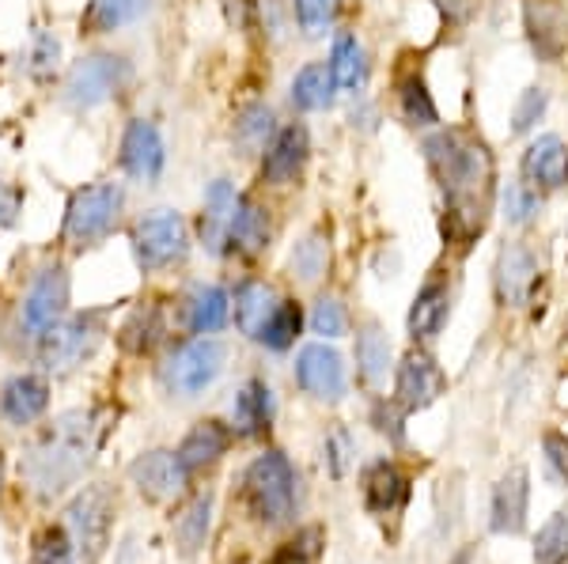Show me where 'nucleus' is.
Returning a JSON list of instances; mask_svg holds the SVG:
<instances>
[{
  "mask_svg": "<svg viewBox=\"0 0 568 564\" xmlns=\"http://www.w3.org/2000/svg\"><path fill=\"white\" fill-rule=\"evenodd\" d=\"M20 208H23L20 186H12V182L0 178V227H12L16 221H20Z\"/></svg>",
  "mask_w": 568,
  "mask_h": 564,
  "instance_id": "nucleus-47",
  "label": "nucleus"
},
{
  "mask_svg": "<svg viewBox=\"0 0 568 564\" xmlns=\"http://www.w3.org/2000/svg\"><path fill=\"white\" fill-rule=\"evenodd\" d=\"M227 443H232V435H227L224 424H220V421H201L197 429L182 440V448L175 454H179V462L186 466V474H190V470H201V466H209V462H216L220 454L227 451Z\"/></svg>",
  "mask_w": 568,
  "mask_h": 564,
  "instance_id": "nucleus-26",
  "label": "nucleus"
},
{
  "mask_svg": "<svg viewBox=\"0 0 568 564\" xmlns=\"http://www.w3.org/2000/svg\"><path fill=\"white\" fill-rule=\"evenodd\" d=\"M546 106H549V91L546 88H527L524 95H519V103H516V117H511V130H516V133L535 130V122L546 114Z\"/></svg>",
  "mask_w": 568,
  "mask_h": 564,
  "instance_id": "nucleus-44",
  "label": "nucleus"
},
{
  "mask_svg": "<svg viewBox=\"0 0 568 564\" xmlns=\"http://www.w3.org/2000/svg\"><path fill=\"white\" fill-rule=\"evenodd\" d=\"M209 512H213V500L209 496H197L194 504L182 512V520H179V539H182V550L186 553H194L201 542H205V534H209Z\"/></svg>",
  "mask_w": 568,
  "mask_h": 564,
  "instance_id": "nucleus-39",
  "label": "nucleus"
},
{
  "mask_svg": "<svg viewBox=\"0 0 568 564\" xmlns=\"http://www.w3.org/2000/svg\"><path fill=\"white\" fill-rule=\"evenodd\" d=\"M527 481H530L527 470H511L493 489V531L497 534H519L527 526V500H530Z\"/></svg>",
  "mask_w": 568,
  "mask_h": 564,
  "instance_id": "nucleus-18",
  "label": "nucleus"
},
{
  "mask_svg": "<svg viewBox=\"0 0 568 564\" xmlns=\"http://www.w3.org/2000/svg\"><path fill=\"white\" fill-rule=\"evenodd\" d=\"M99 451V421L95 413L69 409L50 424L42 435H34L23 451V478L42 500L61 496L65 489L84 478Z\"/></svg>",
  "mask_w": 568,
  "mask_h": 564,
  "instance_id": "nucleus-2",
  "label": "nucleus"
},
{
  "mask_svg": "<svg viewBox=\"0 0 568 564\" xmlns=\"http://www.w3.org/2000/svg\"><path fill=\"white\" fill-rule=\"evenodd\" d=\"M99 338H103V330H99L95 315H80V318H72V322H65V326H53L50 334H42L45 368H53V371L77 368L80 360L95 352Z\"/></svg>",
  "mask_w": 568,
  "mask_h": 564,
  "instance_id": "nucleus-9",
  "label": "nucleus"
},
{
  "mask_svg": "<svg viewBox=\"0 0 568 564\" xmlns=\"http://www.w3.org/2000/svg\"><path fill=\"white\" fill-rule=\"evenodd\" d=\"M542 451H546V462L557 478L568 481V440L561 432H546L542 435Z\"/></svg>",
  "mask_w": 568,
  "mask_h": 564,
  "instance_id": "nucleus-46",
  "label": "nucleus"
},
{
  "mask_svg": "<svg viewBox=\"0 0 568 564\" xmlns=\"http://www.w3.org/2000/svg\"><path fill=\"white\" fill-rule=\"evenodd\" d=\"M224 345L213 338H197L186 341L182 349L171 352V360L163 363V383H168L175 394H201L213 379L224 371Z\"/></svg>",
  "mask_w": 568,
  "mask_h": 564,
  "instance_id": "nucleus-6",
  "label": "nucleus"
},
{
  "mask_svg": "<svg viewBox=\"0 0 568 564\" xmlns=\"http://www.w3.org/2000/svg\"><path fill=\"white\" fill-rule=\"evenodd\" d=\"M300 326H304V311H300V304L296 299H284V304H277V311H273L270 322H265L258 341H265L270 349L281 352L300 338Z\"/></svg>",
  "mask_w": 568,
  "mask_h": 564,
  "instance_id": "nucleus-34",
  "label": "nucleus"
},
{
  "mask_svg": "<svg viewBox=\"0 0 568 564\" xmlns=\"http://www.w3.org/2000/svg\"><path fill=\"white\" fill-rule=\"evenodd\" d=\"M493 285H497L500 307H524L530 293L538 285V262L524 243H508L497 254V273H493Z\"/></svg>",
  "mask_w": 568,
  "mask_h": 564,
  "instance_id": "nucleus-13",
  "label": "nucleus"
},
{
  "mask_svg": "<svg viewBox=\"0 0 568 564\" xmlns=\"http://www.w3.org/2000/svg\"><path fill=\"white\" fill-rule=\"evenodd\" d=\"M273 311H277V296H273L270 285H262V280H243V285L235 288V322H240V330L246 338H262Z\"/></svg>",
  "mask_w": 568,
  "mask_h": 564,
  "instance_id": "nucleus-23",
  "label": "nucleus"
},
{
  "mask_svg": "<svg viewBox=\"0 0 568 564\" xmlns=\"http://www.w3.org/2000/svg\"><path fill=\"white\" fill-rule=\"evenodd\" d=\"M307 156H311V136H307V125L292 122L284 130L273 133V141L265 144L262 152V178L270 186H288L304 175L307 167Z\"/></svg>",
  "mask_w": 568,
  "mask_h": 564,
  "instance_id": "nucleus-11",
  "label": "nucleus"
},
{
  "mask_svg": "<svg viewBox=\"0 0 568 564\" xmlns=\"http://www.w3.org/2000/svg\"><path fill=\"white\" fill-rule=\"evenodd\" d=\"M133 481L149 500H175L186 485V466L171 451H149L133 462Z\"/></svg>",
  "mask_w": 568,
  "mask_h": 564,
  "instance_id": "nucleus-16",
  "label": "nucleus"
},
{
  "mask_svg": "<svg viewBox=\"0 0 568 564\" xmlns=\"http://www.w3.org/2000/svg\"><path fill=\"white\" fill-rule=\"evenodd\" d=\"M504 202V216H508V224H527L530 216L538 213V205H542V197H538L535 186H527V182H508L500 194Z\"/></svg>",
  "mask_w": 568,
  "mask_h": 564,
  "instance_id": "nucleus-38",
  "label": "nucleus"
},
{
  "mask_svg": "<svg viewBox=\"0 0 568 564\" xmlns=\"http://www.w3.org/2000/svg\"><path fill=\"white\" fill-rule=\"evenodd\" d=\"M243 496L251 504L254 520L277 526L288 523L296 512V470L281 451H265L246 466L243 474Z\"/></svg>",
  "mask_w": 568,
  "mask_h": 564,
  "instance_id": "nucleus-3",
  "label": "nucleus"
},
{
  "mask_svg": "<svg viewBox=\"0 0 568 564\" xmlns=\"http://www.w3.org/2000/svg\"><path fill=\"white\" fill-rule=\"evenodd\" d=\"M334 91L337 84L329 65H304L292 80V103H296V111H326V106H334Z\"/></svg>",
  "mask_w": 568,
  "mask_h": 564,
  "instance_id": "nucleus-30",
  "label": "nucleus"
},
{
  "mask_svg": "<svg viewBox=\"0 0 568 564\" xmlns=\"http://www.w3.org/2000/svg\"><path fill=\"white\" fill-rule=\"evenodd\" d=\"M58 53H61V45H58V39H53V34H39V39H34V72H39V76H45V72H50L53 65H58Z\"/></svg>",
  "mask_w": 568,
  "mask_h": 564,
  "instance_id": "nucleus-48",
  "label": "nucleus"
},
{
  "mask_svg": "<svg viewBox=\"0 0 568 564\" xmlns=\"http://www.w3.org/2000/svg\"><path fill=\"white\" fill-rule=\"evenodd\" d=\"M334 8H337V0H292L296 23L304 27V34H311V39L326 34V27L334 23Z\"/></svg>",
  "mask_w": 568,
  "mask_h": 564,
  "instance_id": "nucleus-41",
  "label": "nucleus"
},
{
  "mask_svg": "<svg viewBox=\"0 0 568 564\" xmlns=\"http://www.w3.org/2000/svg\"><path fill=\"white\" fill-rule=\"evenodd\" d=\"M144 8H149V0H91L84 8V16H80V31L110 34V31H118V27L141 20Z\"/></svg>",
  "mask_w": 568,
  "mask_h": 564,
  "instance_id": "nucleus-27",
  "label": "nucleus"
},
{
  "mask_svg": "<svg viewBox=\"0 0 568 564\" xmlns=\"http://www.w3.org/2000/svg\"><path fill=\"white\" fill-rule=\"evenodd\" d=\"M130 80V65L122 58H110V53H95L84 58L65 80V99L72 106H99L103 99L114 95L118 88Z\"/></svg>",
  "mask_w": 568,
  "mask_h": 564,
  "instance_id": "nucleus-7",
  "label": "nucleus"
},
{
  "mask_svg": "<svg viewBox=\"0 0 568 564\" xmlns=\"http://www.w3.org/2000/svg\"><path fill=\"white\" fill-rule=\"evenodd\" d=\"M535 561L538 564H568V515L557 512L535 539Z\"/></svg>",
  "mask_w": 568,
  "mask_h": 564,
  "instance_id": "nucleus-37",
  "label": "nucleus"
},
{
  "mask_svg": "<svg viewBox=\"0 0 568 564\" xmlns=\"http://www.w3.org/2000/svg\"><path fill=\"white\" fill-rule=\"evenodd\" d=\"M273 133H277L273 130V111L262 103L246 106L240 114V122H235V141H240L246 152H262L265 144L273 141Z\"/></svg>",
  "mask_w": 568,
  "mask_h": 564,
  "instance_id": "nucleus-35",
  "label": "nucleus"
},
{
  "mask_svg": "<svg viewBox=\"0 0 568 564\" xmlns=\"http://www.w3.org/2000/svg\"><path fill=\"white\" fill-rule=\"evenodd\" d=\"M160 307H136L130 322L122 326V349L130 352H149L155 338H160Z\"/></svg>",
  "mask_w": 568,
  "mask_h": 564,
  "instance_id": "nucleus-36",
  "label": "nucleus"
},
{
  "mask_svg": "<svg viewBox=\"0 0 568 564\" xmlns=\"http://www.w3.org/2000/svg\"><path fill=\"white\" fill-rule=\"evenodd\" d=\"M452 564H470V557H466V553H459V557H455Z\"/></svg>",
  "mask_w": 568,
  "mask_h": 564,
  "instance_id": "nucleus-50",
  "label": "nucleus"
},
{
  "mask_svg": "<svg viewBox=\"0 0 568 564\" xmlns=\"http://www.w3.org/2000/svg\"><path fill=\"white\" fill-rule=\"evenodd\" d=\"M270 413H273V398L270 387L262 379H251L240 394H235V432L240 435H258L270 429Z\"/></svg>",
  "mask_w": 568,
  "mask_h": 564,
  "instance_id": "nucleus-31",
  "label": "nucleus"
},
{
  "mask_svg": "<svg viewBox=\"0 0 568 564\" xmlns=\"http://www.w3.org/2000/svg\"><path fill=\"white\" fill-rule=\"evenodd\" d=\"M227 243L240 254H262L270 247V216H265V208L254 197L235 202L232 224H227Z\"/></svg>",
  "mask_w": 568,
  "mask_h": 564,
  "instance_id": "nucleus-22",
  "label": "nucleus"
},
{
  "mask_svg": "<svg viewBox=\"0 0 568 564\" xmlns=\"http://www.w3.org/2000/svg\"><path fill=\"white\" fill-rule=\"evenodd\" d=\"M227 311H232L227 293L216 285H197L186 299V322L194 334H216L227 322Z\"/></svg>",
  "mask_w": 568,
  "mask_h": 564,
  "instance_id": "nucleus-29",
  "label": "nucleus"
},
{
  "mask_svg": "<svg viewBox=\"0 0 568 564\" xmlns=\"http://www.w3.org/2000/svg\"><path fill=\"white\" fill-rule=\"evenodd\" d=\"M524 20H527V34L530 45L542 61H557L568 45V23L557 0H527L524 4Z\"/></svg>",
  "mask_w": 568,
  "mask_h": 564,
  "instance_id": "nucleus-17",
  "label": "nucleus"
},
{
  "mask_svg": "<svg viewBox=\"0 0 568 564\" xmlns=\"http://www.w3.org/2000/svg\"><path fill=\"white\" fill-rule=\"evenodd\" d=\"M356 368H361L364 383L379 387L383 379H387L390 371V345L383 338L379 326H364L361 334H356Z\"/></svg>",
  "mask_w": 568,
  "mask_h": 564,
  "instance_id": "nucleus-32",
  "label": "nucleus"
},
{
  "mask_svg": "<svg viewBox=\"0 0 568 564\" xmlns=\"http://www.w3.org/2000/svg\"><path fill=\"white\" fill-rule=\"evenodd\" d=\"M425 160L444 189V239L466 247L474 235H481L493 208L497 163L489 144L463 130H439L425 141Z\"/></svg>",
  "mask_w": 568,
  "mask_h": 564,
  "instance_id": "nucleus-1",
  "label": "nucleus"
},
{
  "mask_svg": "<svg viewBox=\"0 0 568 564\" xmlns=\"http://www.w3.org/2000/svg\"><path fill=\"white\" fill-rule=\"evenodd\" d=\"M398 106H402V117H406L409 125H420V130L439 122V111H436L433 95H428V84L420 72H409L398 84Z\"/></svg>",
  "mask_w": 568,
  "mask_h": 564,
  "instance_id": "nucleus-33",
  "label": "nucleus"
},
{
  "mask_svg": "<svg viewBox=\"0 0 568 564\" xmlns=\"http://www.w3.org/2000/svg\"><path fill=\"white\" fill-rule=\"evenodd\" d=\"M296 383L315 398L337 402L345 394V363L326 341L304 345L296 357Z\"/></svg>",
  "mask_w": 568,
  "mask_h": 564,
  "instance_id": "nucleus-12",
  "label": "nucleus"
},
{
  "mask_svg": "<svg viewBox=\"0 0 568 564\" xmlns=\"http://www.w3.org/2000/svg\"><path fill=\"white\" fill-rule=\"evenodd\" d=\"M69 523H72V534H77L80 550L88 545V557L95 561L99 550L106 542V523H110V500L103 489H91L69 507Z\"/></svg>",
  "mask_w": 568,
  "mask_h": 564,
  "instance_id": "nucleus-19",
  "label": "nucleus"
},
{
  "mask_svg": "<svg viewBox=\"0 0 568 564\" xmlns=\"http://www.w3.org/2000/svg\"><path fill=\"white\" fill-rule=\"evenodd\" d=\"M447 311H452V293H447L444 280L433 277L417 293L414 307H409V318H406V326H409V334H414V341L436 338V334L444 330V322H447Z\"/></svg>",
  "mask_w": 568,
  "mask_h": 564,
  "instance_id": "nucleus-21",
  "label": "nucleus"
},
{
  "mask_svg": "<svg viewBox=\"0 0 568 564\" xmlns=\"http://www.w3.org/2000/svg\"><path fill=\"white\" fill-rule=\"evenodd\" d=\"M447 390V376L439 371V363L428 357V352H406V360L398 363V383H394V402H398L406 413L414 409L433 406L439 394Z\"/></svg>",
  "mask_w": 568,
  "mask_h": 564,
  "instance_id": "nucleus-10",
  "label": "nucleus"
},
{
  "mask_svg": "<svg viewBox=\"0 0 568 564\" xmlns=\"http://www.w3.org/2000/svg\"><path fill=\"white\" fill-rule=\"evenodd\" d=\"M65 307H69V273L61 266L42 269L23 299V330L31 338H42V334H50L58 326Z\"/></svg>",
  "mask_w": 568,
  "mask_h": 564,
  "instance_id": "nucleus-8",
  "label": "nucleus"
},
{
  "mask_svg": "<svg viewBox=\"0 0 568 564\" xmlns=\"http://www.w3.org/2000/svg\"><path fill=\"white\" fill-rule=\"evenodd\" d=\"M311 330H315L318 338H342L345 334V307L337 304L334 296H323L315 304V311H311Z\"/></svg>",
  "mask_w": 568,
  "mask_h": 564,
  "instance_id": "nucleus-43",
  "label": "nucleus"
},
{
  "mask_svg": "<svg viewBox=\"0 0 568 564\" xmlns=\"http://www.w3.org/2000/svg\"><path fill=\"white\" fill-rule=\"evenodd\" d=\"M50 406V387L39 376H16L0 390V413L12 424H31Z\"/></svg>",
  "mask_w": 568,
  "mask_h": 564,
  "instance_id": "nucleus-20",
  "label": "nucleus"
},
{
  "mask_svg": "<svg viewBox=\"0 0 568 564\" xmlns=\"http://www.w3.org/2000/svg\"><path fill=\"white\" fill-rule=\"evenodd\" d=\"M323 557V531H304L296 542H288L270 564H318Z\"/></svg>",
  "mask_w": 568,
  "mask_h": 564,
  "instance_id": "nucleus-42",
  "label": "nucleus"
},
{
  "mask_svg": "<svg viewBox=\"0 0 568 564\" xmlns=\"http://www.w3.org/2000/svg\"><path fill=\"white\" fill-rule=\"evenodd\" d=\"M524 178L527 186H535L538 194H549V189H561L568 182V144L561 136L546 133L538 141L527 144L524 152Z\"/></svg>",
  "mask_w": 568,
  "mask_h": 564,
  "instance_id": "nucleus-15",
  "label": "nucleus"
},
{
  "mask_svg": "<svg viewBox=\"0 0 568 564\" xmlns=\"http://www.w3.org/2000/svg\"><path fill=\"white\" fill-rule=\"evenodd\" d=\"M122 186L114 182H95V186H84L69 197L65 208V239L77 243V247H91V243L106 239L110 227L122 216Z\"/></svg>",
  "mask_w": 568,
  "mask_h": 564,
  "instance_id": "nucleus-4",
  "label": "nucleus"
},
{
  "mask_svg": "<svg viewBox=\"0 0 568 564\" xmlns=\"http://www.w3.org/2000/svg\"><path fill=\"white\" fill-rule=\"evenodd\" d=\"M345 451H349V440H345V435H334V474L345 470Z\"/></svg>",
  "mask_w": 568,
  "mask_h": 564,
  "instance_id": "nucleus-49",
  "label": "nucleus"
},
{
  "mask_svg": "<svg viewBox=\"0 0 568 564\" xmlns=\"http://www.w3.org/2000/svg\"><path fill=\"white\" fill-rule=\"evenodd\" d=\"M163 136L155 130L152 122H144V117H133L130 125H125L122 133V167L125 175L141 178V182H152L160 178L163 171Z\"/></svg>",
  "mask_w": 568,
  "mask_h": 564,
  "instance_id": "nucleus-14",
  "label": "nucleus"
},
{
  "mask_svg": "<svg viewBox=\"0 0 568 564\" xmlns=\"http://www.w3.org/2000/svg\"><path fill=\"white\" fill-rule=\"evenodd\" d=\"M329 72H334L337 91H361L368 80V61H364V45L356 42V34H337L334 50H329Z\"/></svg>",
  "mask_w": 568,
  "mask_h": 564,
  "instance_id": "nucleus-28",
  "label": "nucleus"
},
{
  "mask_svg": "<svg viewBox=\"0 0 568 564\" xmlns=\"http://www.w3.org/2000/svg\"><path fill=\"white\" fill-rule=\"evenodd\" d=\"M190 250V232L179 213H152L133 224V254L141 269H163Z\"/></svg>",
  "mask_w": 568,
  "mask_h": 564,
  "instance_id": "nucleus-5",
  "label": "nucleus"
},
{
  "mask_svg": "<svg viewBox=\"0 0 568 564\" xmlns=\"http://www.w3.org/2000/svg\"><path fill=\"white\" fill-rule=\"evenodd\" d=\"M235 202L240 194L232 189V182H213L205 194V216H201V239H205L209 250H224L227 243V224H232V213H235Z\"/></svg>",
  "mask_w": 568,
  "mask_h": 564,
  "instance_id": "nucleus-24",
  "label": "nucleus"
},
{
  "mask_svg": "<svg viewBox=\"0 0 568 564\" xmlns=\"http://www.w3.org/2000/svg\"><path fill=\"white\" fill-rule=\"evenodd\" d=\"M323 269H326L323 235H307V239L296 243V250H292V273H296L300 280H315V277H323Z\"/></svg>",
  "mask_w": 568,
  "mask_h": 564,
  "instance_id": "nucleus-40",
  "label": "nucleus"
},
{
  "mask_svg": "<svg viewBox=\"0 0 568 564\" xmlns=\"http://www.w3.org/2000/svg\"><path fill=\"white\" fill-rule=\"evenodd\" d=\"M409 485L406 478H402L398 466H390V462H375V466L364 474V504H368V512L375 515H387L394 507L406 500Z\"/></svg>",
  "mask_w": 568,
  "mask_h": 564,
  "instance_id": "nucleus-25",
  "label": "nucleus"
},
{
  "mask_svg": "<svg viewBox=\"0 0 568 564\" xmlns=\"http://www.w3.org/2000/svg\"><path fill=\"white\" fill-rule=\"evenodd\" d=\"M72 542L65 531H45L39 539V550H34V564H69Z\"/></svg>",
  "mask_w": 568,
  "mask_h": 564,
  "instance_id": "nucleus-45",
  "label": "nucleus"
}]
</instances>
